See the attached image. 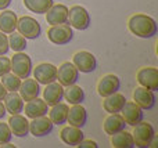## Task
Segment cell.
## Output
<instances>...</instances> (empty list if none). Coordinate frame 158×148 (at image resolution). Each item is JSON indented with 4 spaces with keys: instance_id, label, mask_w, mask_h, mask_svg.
<instances>
[{
    "instance_id": "cell-27",
    "label": "cell",
    "mask_w": 158,
    "mask_h": 148,
    "mask_svg": "<svg viewBox=\"0 0 158 148\" xmlns=\"http://www.w3.org/2000/svg\"><path fill=\"white\" fill-rule=\"evenodd\" d=\"M69 107L67 104L58 102L53 105L52 110H49V118L54 125H64L67 123V116H68Z\"/></svg>"
},
{
    "instance_id": "cell-17",
    "label": "cell",
    "mask_w": 158,
    "mask_h": 148,
    "mask_svg": "<svg viewBox=\"0 0 158 148\" xmlns=\"http://www.w3.org/2000/svg\"><path fill=\"white\" fill-rule=\"evenodd\" d=\"M24 110H25V116L29 119H35L39 116H44L49 112V105L46 104V101L39 97L27 101V104H24Z\"/></svg>"
},
{
    "instance_id": "cell-6",
    "label": "cell",
    "mask_w": 158,
    "mask_h": 148,
    "mask_svg": "<svg viewBox=\"0 0 158 148\" xmlns=\"http://www.w3.org/2000/svg\"><path fill=\"white\" fill-rule=\"evenodd\" d=\"M17 30L18 33H21L25 39H38L42 35V26L39 24V21H36L35 18L29 15H24L21 18H18L17 21Z\"/></svg>"
},
{
    "instance_id": "cell-22",
    "label": "cell",
    "mask_w": 158,
    "mask_h": 148,
    "mask_svg": "<svg viewBox=\"0 0 158 148\" xmlns=\"http://www.w3.org/2000/svg\"><path fill=\"white\" fill-rule=\"evenodd\" d=\"M18 91L24 101H31V100L39 97V94H40V85L35 79L27 78V79H24V82H21Z\"/></svg>"
},
{
    "instance_id": "cell-11",
    "label": "cell",
    "mask_w": 158,
    "mask_h": 148,
    "mask_svg": "<svg viewBox=\"0 0 158 148\" xmlns=\"http://www.w3.org/2000/svg\"><path fill=\"white\" fill-rule=\"evenodd\" d=\"M133 101L142 108L144 110H153L154 105H156V91H151L148 89L143 87V86H137L133 90Z\"/></svg>"
},
{
    "instance_id": "cell-14",
    "label": "cell",
    "mask_w": 158,
    "mask_h": 148,
    "mask_svg": "<svg viewBox=\"0 0 158 148\" xmlns=\"http://www.w3.org/2000/svg\"><path fill=\"white\" fill-rule=\"evenodd\" d=\"M121 114H122V118L125 119L126 125H129V126L137 125L140 121H143V116H144L143 110L135 101H126Z\"/></svg>"
},
{
    "instance_id": "cell-4",
    "label": "cell",
    "mask_w": 158,
    "mask_h": 148,
    "mask_svg": "<svg viewBox=\"0 0 158 148\" xmlns=\"http://www.w3.org/2000/svg\"><path fill=\"white\" fill-rule=\"evenodd\" d=\"M92 18L87 10L82 6H72L68 8V25L74 29L85 30L90 26Z\"/></svg>"
},
{
    "instance_id": "cell-18",
    "label": "cell",
    "mask_w": 158,
    "mask_h": 148,
    "mask_svg": "<svg viewBox=\"0 0 158 148\" xmlns=\"http://www.w3.org/2000/svg\"><path fill=\"white\" fill-rule=\"evenodd\" d=\"M8 127L15 137H25L29 134V121L21 114L11 115L8 119Z\"/></svg>"
},
{
    "instance_id": "cell-7",
    "label": "cell",
    "mask_w": 158,
    "mask_h": 148,
    "mask_svg": "<svg viewBox=\"0 0 158 148\" xmlns=\"http://www.w3.org/2000/svg\"><path fill=\"white\" fill-rule=\"evenodd\" d=\"M72 64L82 74H92L97 69V60H96L94 54L86 51V50L75 53L74 57H72Z\"/></svg>"
},
{
    "instance_id": "cell-8",
    "label": "cell",
    "mask_w": 158,
    "mask_h": 148,
    "mask_svg": "<svg viewBox=\"0 0 158 148\" xmlns=\"http://www.w3.org/2000/svg\"><path fill=\"white\" fill-rule=\"evenodd\" d=\"M33 78L39 85H49L52 82L57 80V66L49 62H42L36 65L35 69H32Z\"/></svg>"
},
{
    "instance_id": "cell-23",
    "label": "cell",
    "mask_w": 158,
    "mask_h": 148,
    "mask_svg": "<svg viewBox=\"0 0 158 148\" xmlns=\"http://www.w3.org/2000/svg\"><path fill=\"white\" fill-rule=\"evenodd\" d=\"M126 102V98L123 94L121 93H114L108 97H104V101H103V108L106 112L108 114H119L122 111L123 105Z\"/></svg>"
},
{
    "instance_id": "cell-29",
    "label": "cell",
    "mask_w": 158,
    "mask_h": 148,
    "mask_svg": "<svg viewBox=\"0 0 158 148\" xmlns=\"http://www.w3.org/2000/svg\"><path fill=\"white\" fill-rule=\"evenodd\" d=\"M24 4L31 13L46 14L47 10L54 4L53 0H24Z\"/></svg>"
},
{
    "instance_id": "cell-38",
    "label": "cell",
    "mask_w": 158,
    "mask_h": 148,
    "mask_svg": "<svg viewBox=\"0 0 158 148\" xmlns=\"http://www.w3.org/2000/svg\"><path fill=\"white\" fill-rule=\"evenodd\" d=\"M6 114H7V111H6V107L4 104H3V101H0V119H3L6 116Z\"/></svg>"
},
{
    "instance_id": "cell-15",
    "label": "cell",
    "mask_w": 158,
    "mask_h": 148,
    "mask_svg": "<svg viewBox=\"0 0 158 148\" xmlns=\"http://www.w3.org/2000/svg\"><path fill=\"white\" fill-rule=\"evenodd\" d=\"M46 22L49 25L68 24V7L64 4H53L46 13Z\"/></svg>"
},
{
    "instance_id": "cell-28",
    "label": "cell",
    "mask_w": 158,
    "mask_h": 148,
    "mask_svg": "<svg viewBox=\"0 0 158 148\" xmlns=\"http://www.w3.org/2000/svg\"><path fill=\"white\" fill-rule=\"evenodd\" d=\"M111 146L114 148H135L133 136L123 129L111 136Z\"/></svg>"
},
{
    "instance_id": "cell-37",
    "label": "cell",
    "mask_w": 158,
    "mask_h": 148,
    "mask_svg": "<svg viewBox=\"0 0 158 148\" xmlns=\"http://www.w3.org/2000/svg\"><path fill=\"white\" fill-rule=\"evenodd\" d=\"M6 94H7V90H6V87L2 85V82H0V101H3V98L6 97Z\"/></svg>"
},
{
    "instance_id": "cell-10",
    "label": "cell",
    "mask_w": 158,
    "mask_h": 148,
    "mask_svg": "<svg viewBox=\"0 0 158 148\" xmlns=\"http://www.w3.org/2000/svg\"><path fill=\"white\" fill-rule=\"evenodd\" d=\"M78 79H79L78 68L72 62H69V61L63 62L57 68V80H58V83H60V85L64 86V87H65V86H69V85L77 83Z\"/></svg>"
},
{
    "instance_id": "cell-3",
    "label": "cell",
    "mask_w": 158,
    "mask_h": 148,
    "mask_svg": "<svg viewBox=\"0 0 158 148\" xmlns=\"http://www.w3.org/2000/svg\"><path fill=\"white\" fill-rule=\"evenodd\" d=\"M11 62V72L19 78V79H27L32 74V60L28 54L24 51L15 53L13 57L10 58Z\"/></svg>"
},
{
    "instance_id": "cell-30",
    "label": "cell",
    "mask_w": 158,
    "mask_h": 148,
    "mask_svg": "<svg viewBox=\"0 0 158 148\" xmlns=\"http://www.w3.org/2000/svg\"><path fill=\"white\" fill-rule=\"evenodd\" d=\"M8 38V46H10L11 50H14L15 53H19V51H24L25 49H27V39L24 38V36L21 35V33H10V36H7Z\"/></svg>"
},
{
    "instance_id": "cell-26",
    "label": "cell",
    "mask_w": 158,
    "mask_h": 148,
    "mask_svg": "<svg viewBox=\"0 0 158 148\" xmlns=\"http://www.w3.org/2000/svg\"><path fill=\"white\" fill-rule=\"evenodd\" d=\"M64 98L68 101V104L75 105V104H82L85 100V91L81 86L77 83L69 85L64 87Z\"/></svg>"
},
{
    "instance_id": "cell-34",
    "label": "cell",
    "mask_w": 158,
    "mask_h": 148,
    "mask_svg": "<svg viewBox=\"0 0 158 148\" xmlns=\"http://www.w3.org/2000/svg\"><path fill=\"white\" fill-rule=\"evenodd\" d=\"M10 50V46H8V38L6 33H3L0 30V55H6Z\"/></svg>"
},
{
    "instance_id": "cell-36",
    "label": "cell",
    "mask_w": 158,
    "mask_h": 148,
    "mask_svg": "<svg viewBox=\"0 0 158 148\" xmlns=\"http://www.w3.org/2000/svg\"><path fill=\"white\" fill-rule=\"evenodd\" d=\"M11 2L13 0H0V10H6V8L10 7Z\"/></svg>"
},
{
    "instance_id": "cell-9",
    "label": "cell",
    "mask_w": 158,
    "mask_h": 148,
    "mask_svg": "<svg viewBox=\"0 0 158 148\" xmlns=\"http://www.w3.org/2000/svg\"><path fill=\"white\" fill-rule=\"evenodd\" d=\"M136 79L140 86L148 89L151 91L158 90V69L154 66L140 68L136 74Z\"/></svg>"
},
{
    "instance_id": "cell-20",
    "label": "cell",
    "mask_w": 158,
    "mask_h": 148,
    "mask_svg": "<svg viewBox=\"0 0 158 148\" xmlns=\"http://www.w3.org/2000/svg\"><path fill=\"white\" fill-rule=\"evenodd\" d=\"M67 122L71 126L75 127H82L86 125L87 122V111L85 110V107H82V104H75L68 110V116H67Z\"/></svg>"
},
{
    "instance_id": "cell-25",
    "label": "cell",
    "mask_w": 158,
    "mask_h": 148,
    "mask_svg": "<svg viewBox=\"0 0 158 148\" xmlns=\"http://www.w3.org/2000/svg\"><path fill=\"white\" fill-rule=\"evenodd\" d=\"M17 14L11 10H2L0 13V30L6 35H10V33L15 32L17 30Z\"/></svg>"
},
{
    "instance_id": "cell-19",
    "label": "cell",
    "mask_w": 158,
    "mask_h": 148,
    "mask_svg": "<svg viewBox=\"0 0 158 148\" xmlns=\"http://www.w3.org/2000/svg\"><path fill=\"white\" fill-rule=\"evenodd\" d=\"M3 104L10 115H17L24 111V100L18 91H7L6 97L3 98Z\"/></svg>"
},
{
    "instance_id": "cell-32",
    "label": "cell",
    "mask_w": 158,
    "mask_h": 148,
    "mask_svg": "<svg viewBox=\"0 0 158 148\" xmlns=\"http://www.w3.org/2000/svg\"><path fill=\"white\" fill-rule=\"evenodd\" d=\"M11 138H13V133H11L10 127H8V123L0 122V146L10 143Z\"/></svg>"
},
{
    "instance_id": "cell-5",
    "label": "cell",
    "mask_w": 158,
    "mask_h": 148,
    "mask_svg": "<svg viewBox=\"0 0 158 148\" xmlns=\"http://www.w3.org/2000/svg\"><path fill=\"white\" fill-rule=\"evenodd\" d=\"M47 39L56 46H65L74 39V30L68 24L50 25L47 30Z\"/></svg>"
},
{
    "instance_id": "cell-12",
    "label": "cell",
    "mask_w": 158,
    "mask_h": 148,
    "mask_svg": "<svg viewBox=\"0 0 158 148\" xmlns=\"http://www.w3.org/2000/svg\"><path fill=\"white\" fill-rule=\"evenodd\" d=\"M121 87V79L114 74L104 75L97 83V93L101 97H108L111 94L117 93Z\"/></svg>"
},
{
    "instance_id": "cell-13",
    "label": "cell",
    "mask_w": 158,
    "mask_h": 148,
    "mask_svg": "<svg viewBox=\"0 0 158 148\" xmlns=\"http://www.w3.org/2000/svg\"><path fill=\"white\" fill-rule=\"evenodd\" d=\"M53 123L50 121V118L44 116H39V118L32 119V122H29V133L33 137H46L53 132Z\"/></svg>"
},
{
    "instance_id": "cell-2",
    "label": "cell",
    "mask_w": 158,
    "mask_h": 148,
    "mask_svg": "<svg viewBox=\"0 0 158 148\" xmlns=\"http://www.w3.org/2000/svg\"><path fill=\"white\" fill-rule=\"evenodd\" d=\"M132 136H133L135 147L148 148L151 146V141H153L154 137H156V130H154V127L151 123L140 121L139 123L133 126Z\"/></svg>"
},
{
    "instance_id": "cell-16",
    "label": "cell",
    "mask_w": 158,
    "mask_h": 148,
    "mask_svg": "<svg viewBox=\"0 0 158 148\" xmlns=\"http://www.w3.org/2000/svg\"><path fill=\"white\" fill-rule=\"evenodd\" d=\"M63 98H64V86L63 85H60L57 80L46 85V89L43 91V100L46 101V104L49 107H53V105L61 102Z\"/></svg>"
},
{
    "instance_id": "cell-21",
    "label": "cell",
    "mask_w": 158,
    "mask_h": 148,
    "mask_svg": "<svg viewBox=\"0 0 158 148\" xmlns=\"http://www.w3.org/2000/svg\"><path fill=\"white\" fill-rule=\"evenodd\" d=\"M60 138L63 140L64 144L69 147H77L79 143L85 138V134L79 127H75V126H65L61 129L60 132Z\"/></svg>"
},
{
    "instance_id": "cell-35",
    "label": "cell",
    "mask_w": 158,
    "mask_h": 148,
    "mask_svg": "<svg viewBox=\"0 0 158 148\" xmlns=\"http://www.w3.org/2000/svg\"><path fill=\"white\" fill-rule=\"evenodd\" d=\"M77 147H79V148H98V144L93 140H85L83 138Z\"/></svg>"
},
{
    "instance_id": "cell-24",
    "label": "cell",
    "mask_w": 158,
    "mask_h": 148,
    "mask_svg": "<svg viewBox=\"0 0 158 148\" xmlns=\"http://www.w3.org/2000/svg\"><path fill=\"white\" fill-rule=\"evenodd\" d=\"M125 127H126V122L122 118V115H119V114H110L103 123L104 132L108 136L115 134V133L123 130Z\"/></svg>"
},
{
    "instance_id": "cell-31",
    "label": "cell",
    "mask_w": 158,
    "mask_h": 148,
    "mask_svg": "<svg viewBox=\"0 0 158 148\" xmlns=\"http://www.w3.org/2000/svg\"><path fill=\"white\" fill-rule=\"evenodd\" d=\"M21 82L22 80L17 75H14L13 72H8V74L2 76V85L4 86L7 91H18Z\"/></svg>"
},
{
    "instance_id": "cell-1",
    "label": "cell",
    "mask_w": 158,
    "mask_h": 148,
    "mask_svg": "<svg viewBox=\"0 0 158 148\" xmlns=\"http://www.w3.org/2000/svg\"><path fill=\"white\" fill-rule=\"evenodd\" d=\"M128 28L132 35L140 39H151L158 32L156 19L146 14H133L132 17H129Z\"/></svg>"
},
{
    "instance_id": "cell-33",
    "label": "cell",
    "mask_w": 158,
    "mask_h": 148,
    "mask_svg": "<svg viewBox=\"0 0 158 148\" xmlns=\"http://www.w3.org/2000/svg\"><path fill=\"white\" fill-rule=\"evenodd\" d=\"M8 72H11V62H10V58L0 55V78H2L3 75L8 74Z\"/></svg>"
}]
</instances>
